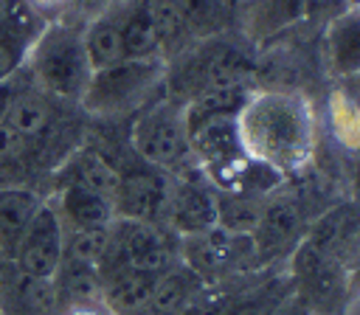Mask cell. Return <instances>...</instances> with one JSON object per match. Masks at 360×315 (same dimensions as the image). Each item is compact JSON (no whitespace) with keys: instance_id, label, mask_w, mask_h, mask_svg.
I'll list each match as a JSON object with an SVG mask.
<instances>
[{"instance_id":"30","label":"cell","mask_w":360,"mask_h":315,"mask_svg":"<svg viewBox=\"0 0 360 315\" xmlns=\"http://www.w3.org/2000/svg\"><path fill=\"white\" fill-rule=\"evenodd\" d=\"M343 8H346L343 0H301V17H307V20H318L326 14V22H329Z\"/></svg>"},{"instance_id":"36","label":"cell","mask_w":360,"mask_h":315,"mask_svg":"<svg viewBox=\"0 0 360 315\" xmlns=\"http://www.w3.org/2000/svg\"><path fill=\"white\" fill-rule=\"evenodd\" d=\"M127 315H158V312L149 309V307H143V309H135V312H127Z\"/></svg>"},{"instance_id":"1","label":"cell","mask_w":360,"mask_h":315,"mask_svg":"<svg viewBox=\"0 0 360 315\" xmlns=\"http://www.w3.org/2000/svg\"><path fill=\"white\" fill-rule=\"evenodd\" d=\"M242 149L278 169L292 174L304 169L315 149V124L309 104L295 93L264 90L253 93L245 110L236 118Z\"/></svg>"},{"instance_id":"28","label":"cell","mask_w":360,"mask_h":315,"mask_svg":"<svg viewBox=\"0 0 360 315\" xmlns=\"http://www.w3.org/2000/svg\"><path fill=\"white\" fill-rule=\"evenodd\" d=\"M188 31H211L222 22L225 0H174Z\"/></svg>"},{"instance_id":"34","label":"cell","mask_w":360,"mask_h":315,"mask_svg":"<svg viewBox=\"0 0 360 315\" xmlns=\"http://www.w3.org/2000/svg\"><path fill=\"white\" fill-rule=\"evenodd\" d=\"M354 259H357V264L352 267V287H360V250H357Z\"/></svg>"},{"instance_id":"18","label":"cell","mask_w":360,"mask_h":315,"mask_svg":"<svg viewBox=\"0 0 360 315\" xmlns=\"http://www.w3.org/2000/svg\"><path fill=\"white\" fill-rule=\"evenodd\" d=\"M121 17H124V0H115V3L107 6L101 14L90 17L87 25L82 28L84 53H87L93 70H101V68L115 65V62L124 59V45H121Z\"/></svg>"},{"instance_id":"16","label":"cell","mask_w":360,"mask_h":315,"mask_svg":"<svg viewBox=\"0 0 360 315\" xmlns=\"http://www.w3.org/2000/svg\"><path fill=\"white\" fill-rule=\"evenodd\" d=\"M53 208L65 228H107L115 219V202L82 186H59Z\"/></svg>"},{"instance_id":"13","label":"cell","mask_w":360,"mask_h":315,"mask_svg":"<svg viewBox=\"0 0 360 315\" xmlns=\"http://www.w3.org/2000/svg\"><path fill=\"white\" fill-rule=\"evenodd\" d=\"M188 146H191L194 160L202 166V172L219 169L245 155L242 138H239V124L231 115L208 118V121L188 127Z\"/></svg>"},{"instance_id":"32","label":"cell","mask_w":360,"mask_h":315,"mask_svg":"<svg viewBox=\"0 0 360 315\" xmlns=\"http://www.w3.org/2000/svg\"><path fill=\"white\" fill-rule=\"evenodd\" d=\"M112 3H115V0H73V11L84 14V20H90V17L101 14L107 6H112Z\"/></svg>"},{"instance_id":"17","label":"cell","mask_w":360,"mask_h":315,"mask_svg":"<svg viewBox=\"0 0 360 315\" xmlns=\"http://www.w3.org/2000/svg\"><path fill=\"white\" fill-rule=\"evenodd\" d=\"M256 90L248 82H236V84H208L200 87L188 101H183V115H186V129L208 121V118H239V112L245 110V104L250 101Z\"/></svg>"},{"instance_id":"23","label":"cell","mask_w":360,"mask_h":315,"mask_svg":"<svg viewBox=\"0 0 360 315\" xmlns=\"http://www.w3.org/2000/svg\"><path fill=\"white\" fill-rule=\"evenodd\" d=\"M42 169L37 160V152L31 143L3 118L0 121V188L3 186H22V180L34 172Z\"/></svg>"},{"instance_id":"29","label":"cell","mask_w":360,"mask_h":315,"mask_svg":"<svg viewBox=\"0 0 360 315\" xmlns=\"http://www.w3.org/2000/svg\"><path fill=\"white\" fill-rule=\"evenodd\" d=\"M37 17H42L45 22H59L68 20V14L73 11V0H22Z\"/></svg>"},{"instance_id":"20","label":"cell","mask_w":360,"mask_h":315,"mask_svg":"<svg viewBox=\"0 0 360 315\" xmlns=\"http://www.w3.org/2000/svg\"><path fill=\"white\" fill-rule=\"evenodd\" d=\"M121 45H124V59H163L160 34L149 0H124Z\"/></svg>"},{"instance_id":"22","label":"cell","mask_w":360,"mask_h":315,"mask_svg":"<svg viewBox=\"0 0 360 315\" xmlns=\"http://www.w3.org/2000/svg\"><path fill=\"white\" fill-rule=\"evenodd\" d=\"M205 281L191 270L186 267L183 262L172 264L169 270H163L155 281V290H152V298H149V309H155L158 315H180L183 307L194 298V292L202 287Z\"/></svg>"},{"instance_id":"6","label":"cell","mask_w":360,"mask_h":315,"mask_svg":"<svg viewBox=\"0 0 360 315\" xmlns=\"http://www.w3.org/2000/svg\"><path fill=\"white\" fill-rule=\"evenodd\" d=\"M180 262L191 267L205 284L231 281L259 267L253 239L248 233H231L219 225L202 233L180 236Z\"/></svg>"},{"instance_id":"7","label":"cell","mask_w":360,"mask_h":315,"mask_svg":"<svg viewBox=\"0 0 360 315\" xmlns=\"http://www.w3.org/2000/svg\"><path fill=\"white\" fill-rule=\"evenodd\" d=\"M112 202H115V217L141 219L166 228L169 202H172V174L141 158L138 163L118 166V188Z\"/></svg>"},{"instance_id":"35","label":"cell","mask_w":360,"mask_h":315,"mask_svg":"<svg viewBox=\"0 0 360 315\" xmlns=\"http://www.w3.org/2000/svg\"><path fill=\"white\" fill-rule=\"evenodd\" d=\"M343 6H346V8H352V11H357V14H360V0H343Z\"/></svg>"},{"instance_id":"5","label":"cell","mask_w":360,"mask_h":315,"mask_svg":"<svg viewBox=\"0 0 360 315\" xmlns=\"http://www.w3.org/2000/svg\"><path fill=\"white\" fill-rule=\"evenodd\" d=\"M132 149L141 160L169 174L191 163L194 155L188 146L183 101L158 98V101L143 104L132 124Z\"/></svg>"},{"instance_id":"26","label":"cell","mask_w":360,"mask_h":315,"mask_svg":"<svg viewBox=\"0 0 360 315\" xmlns=\"http://www.w3.org/2000/svg\"><path fill=\"white\" fill-rule=\"evenodd\" d=\"M231 281H233V278H231ZM231 281L202 284V287L194 292V298L183 307L180 315H225V309H228V304H231V298H233V292H236V287H233Z\"/></svg>"},{"instance_id":"11","label":"cell","mask_w":360,"mask_h":315,"mask_svg":"<svg viewBox=\"0 0 360 315\" xmlns=\"http://www.w3.org/2000/svg\"><path fill=\"white\" fill-rule=\"evenodd\" d=\"M45 25L48 22L42 17H37L22 0H14L8 14L0 20V82L17 76L22 70L34 42L45 31Z\"/></svg>"},{"instance_id":"37","label":"cell","mask_w":360,"mask_h":315,"mask_svg":"<svg viewBox=\"0 0 360 315\" xmlns=\"http://www.w3.org/2000/svg\"><path fill=\"white\" fill-rule=\"evenodd\" d=\"M357 186H360V174H357Z\"/></svg>"},{"instance_id":"19","label":"cell","mask_w":360,"mask_h":315,"mask_svg":"<svg viewBox=\"0 0 360 315\" xmlns=\"http://www.w3.org/2000/svg\"><path fill=\"white\" fill-rule=\"evenodd\" d=\"M160 273L138 270V267H121L107 276H101V301L115 312L127 315L135 309H143L152 298L155 281Z\"/></svg>"},{"instance_id":"21","label":"cell","mask_w":360,"mask_h":315,"mask_svg":"<svg viewBox=\"0 0 360 315\" xmlns=\"http://www.w3.org/2000/svg\"><path fill=\"white\" fill-rule=\"evenodd\" d=\"M295 295L292 276H273L259 284L242 287L233 292L225 315H278V309Z\"/></svg>"},{"instance_id":"33","label":"cell","mask_w":360,"mask_h":315,"mask_svg":"<svg viewBox=\"0 0 360 315\" xmlns=\"http://www.w3.org/2000/svg\"><path fill=\"white\" fill-rule=\"evenodd\" d=\"M340 93H346L357 107H360V73L357 76H349V79H340Z\"/></svg>"},{"instance_id":"2","label":"cell","mask_w":360,"mask_h":315,"mask_svg":"<svg viewBox=\"0 0 360 315\" xmlns=\"http://www.w3.org/2000/svg\"><path fill=\"white\" fill-rule=\"evenodd\" d=\"M22 70L39 90L62 101L79 104L93 76V68L82 42V28H76L70 20L48 22L39 39L34 42Z\"/></svg>"},{"instance_id":"12","label":"cell","mask_w":360,"mask_h":315,"mask_svg":"<svg viewBox=\"0 0 360 315\" xmlns=\"http://www.w3.org/2000/svg\"><path fill=\"white\" fill-rule=\"evenodd\" d=\"M59 186H82L112 200L118 188V166L96 146H76L53 169V188Z\"/></svg>"},{"instance_id":"25","label":"cell","mask_w":360,"mask_h":315,"mask_svg":"<svg viewBox=\"0 0 360 315\" xmlns=\"http://www.w3.org/2000/svg\"><path fill=\"white\" fill-rule=\"evenodd\" d=\"M329 127L343 149L360 152V107L340 90L329 98Z\"/></svg>"},{"instance_id":"27","label":"cell","mask_w":360,"mask_h":315,"mask_svg":"<svg viewBox=\"0 0 360 315\" xmlns=\"http://www.w3.org/2000/svg\"><path fill=\"white\" fill-rule=\"evenodd\" d=\"M301 17V0H256L253 20L259 34H273Z\"/></svg>"},{"instance_id":"9","label":"cell","mask_w":360,"mask_h":315,"mask_svg":"<svg viewBox=\"0 0 360 315\" xmlns=\"http://www.w3.org/2000/svg\"><path fill=\"white\" fill-rule=\"evenodd\" d=\"M307 208L304 200L295 194H270L262 211V219L256 231L250 233L253 248H256V262L270 264L278 256H290L295 245L304 239L309 222H307Z\"/></svg>"},{"instance_id":"3","label":"cell","mask_w":360,"mask_h":315,"mask_svg":"<svg viewBox=\"0 0 360 315\" xmlns=\"http://www.w3.org/2000/svg\"><path fill=\"white\" fill-rule=\"evenodd\" d=\"M166 76L163 59H121L93 70L79 104L93 115H118L141 110Z\"/></svg>"},{"instance_id":"10","label":"cell","mask_w":360,"mask_h":315,"mask_svg":"<svg viewBox=\"0 0 360 315\" xmlns=\"http://www.w3.org/2000/svg\"><path fill=\"white\" fill-rule=\"evenodd\" d=\"M62 245H65V228L51 200H42L37 208L31 225L25 228L17 250H14V270H20L28 278L51 281L62 262Z\"/></svg>"},{"instance_id":"4","label":"cell","mask_w":360,"mask_h":315,"mask_svg":"<svg viewBox=\"0 0 360 315\" xmlns=\"http://www.w3.org/2000/svg\"><path fill=\"white\" fill-rule=\"evenodd\" d=\"M180 262V236L163 225L115 217L110 225V239L98 262V276L121 267H138L149 273H163Z\"/></svg>"},{"instance_id":"15","label":"cell","mask_w":360,"mask_h":315,"mask_svg":"<svg viewBox=\"0 0 360 315\" xmlns=\"http://www.w3.org/2000/svg\"><path fill=\"white\" fill-rule=\"evenodd\" d=\"M326 65L338 79H349L360 73V14L343 8L326 22L323 31Z\"/></svg>"},{"instance_id":"8","label":"cell","mask_w":360,"mask_h":315,"mask_svg":"<svg viewBox=\"0 0 360 315\" xmlns=\"http://www.w3.org/2000/svg\"><path fill=\"white\" fill-rule=\"evenodd\" d=\"M217 225V188L197 160L172 172V202L166 228L174 236L202 233Z\"/></svg>"},{"instance_id":"31","label":"cell","mask_w":360,"mask_h":315,"mask_svg":"<svg viewBox=\"0 0 360 315\" xmlns=\"http://www.w3.org/2000/svg\"><path fill=\"white\" fill-rule=\"evenodd\" d=\"M65 315H115L104 301H87V304H76V307H68Z\"/></svg>"},{"instance_id":"14","label":"cell","mask_w":360,"mask_h":315,"mask_svg":"<svg viewBox=\"0 0 360 315\" xmlns=\"http://www.w3.org/2000/svg\"><path fill=\"white\" fill-rule=\"evenodd\" d=\"M39 205H42V194L28 186L0 188V262L14 259V250Z\"/></svg>"},{"instance_id":"24","label":"cell","mask_w":360,"mask_h":315,"mask_svg":"<svg viewBox=\"0 0 360 315\" xmlns=\"http://www.w3.org/2000/svg\"><path fill=\"white\" fill-rule=\"evenodd\" d=\"M267 197L259 194H233V191H217V225L231 233H253Z\"/></svg>"}]
</instances>
